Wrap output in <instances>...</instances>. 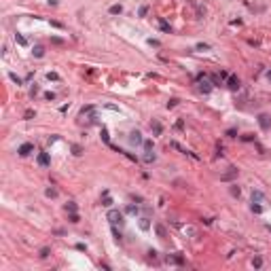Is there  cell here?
Returning a JSON list of instances; mask_svg holds the SVG:
<instances>
[{"label": "cell", "instance_id": "cell-1", "mask_svg": "<svg viewBox=\"0 0 271 271\" xmlns=\"http://www.w3.org/2000/svg\"><path fill=\"white\" fill-rule=\"evenodd\" d=\"M108 220H110L112 224H119V227H121V224L125 222V220H123V212H119V210H110V212H108Z\"/></svg>", "mask_w": 271, "mask_h": 271}, {"label": "cell", "instance_id": "cell-2", "mask_svg": "<svg viewBox=\"0 0 271 271\" xmlns=\"http://www.w3.org/2000/svg\"><path fill=\"white\" fill-rule=\"evenodd\" d=\"M258 125H260V129H263V131H269V129H271V119H269V114H258Z\"/></svg>", "mask_w": 271, "mask_h": 271}, {"label": "cell", "instance_id": "cell-3", "mask_svg": "<svg viewBox=\"0 0 271 271\" xmlns=\"http://www.w3.org/2000/svg\"><path fill=\"white\" fill-rule=\"evenodd\" d=\"M233 178H237V167H229V169L220 176L222 182H229V180H233Z\"/></svg>", "mask_w": 271, "mask_h": 271}, {"label": "cell", "instance_id": "cell-4", "mask_svg": "<svg viewBox=\"0 0 271 271\" xmlns=\"http://www.w3.org/2000/svg\"><path fill=\"white\" fill-rule=\"evenodd\" d=\"M36 161H38V165H40V167H49V165H51V157H49V152H38V159H36Z\"/></svg>", "mask_w": 271, "mask_h": 271}, {"label": "cell", "instance_id": "cell-5", "mask_svg": "<svg viewBox=\"0 0 271 271\" xmlns=\"http://www.w3.org/2000/svg\"><path fill=\"white\" fill-rule=\"evenodd\" d=\"M227 87L231 89V91H237V89L241 87V83H239L237 76H227Z\"/></svg>", "mask_w": 271, "mask_h": 271}, {"label": "cell", "instance_id": "cell-6", "mask_svg": "<svg viewBox=\"0 0 271 271\" xmlns=\"http://www.w3.org/2000/svg\"><path fill=\"white\" fill-rule=\"evenodd\" d=\"M32 150H34V144H30V142H25V144H21V146H19V150H17V152H19L21 157H28V155H30Z\"/></svg>", "mask_w": 271, "mask_h": 271}, {"label": "cell", "instance_id": "cell-7", "mask_svg": "<svg viewBox=\"0 0 271 271\" xmlns=\"http://www.w3.org/2000/svg\"><path fill=\"white\" fill-rule=\"evenodd\" d=\"M212 83H210V80H205V78H199V91L201 93H210L212 91Z\"/></svg>", "mask_w": 271, "mask_h": 271}, {"label": "cell", "instance_id": "cell-8", "mask_svg": "<svg viewBox=\"0 0 271 271\" xmlns=\"http://www.w3.org/2000/svg\"><path fill=\"white\" fill-rule=\"evenodd\" d=\"M129 142H131V144H144V140H142V133H140L138 129H133V131L129 133Z\"/></svg>", "mask_w": 271, "mask_h": 271}, {"label": "cell", "instance_id": "cell-9", "mask_svg": "<svg viewBox=\"0 0 271 271\" xmlns=\"http://www.w3.org/2000/svg\"><path fill=\"white\" fill-rule=\"evenodd\" d=\"M150 129L155 136H161V131H163V125H161L159 121H150Z\"/></svg>", "mask_w": 271, "mask_h": 271}, {"label": "cell", "instance_id": "cell-10", "mask_svg": "<svg viewBox=\"0 0 271 271\" xmlns=\"http://www.w3.org/2000/svg\"><path fill=\"white\" fill-rule=\"evenodd\" d=\"M32 55H34V57H42V55H44V49L40 47V44H36L34 51H32Z\"/></svg>", "mask_w": 271, "mask_h": 271}, {"label": "cell", "instance_id": "cell-11", "mask_svg": "<svg viewBox=\"0 0 271 271\" xmlns=\"http://www.w3.org/2000/svg\"><path fill=\"white\" fill-rule=\"evenodd\" d=\"M263 199H265V195L260 193V191H254V193H252V201L258 203V201H263Z\"/></svg>", "mask_w": 271, "mask_h": 271}, {"label": "cell", "instance_id": "cell-12", "mask_svg": "<svg viewBox=\"0 0 271 271\" xmlns=\"http://www.w3.org/2000/svg\"><path fill=\"white\" fill-rule=\"evenodd\" d=\"M125 212H127V214H131V216H136V214H138V205H133V203H129L127 207H125Z\"/></svg>", "mask_w": 271, "mask_h": 271}, {"label": "cell", "instance_id": "cell-13", "mask_svg": "<svg viewBox=\"0 0 271 271\" xmlns=\"http://www.w3.org/2000/svg\"><path fill=\"white\" fill-rule=\"evenodd\" d=\"M119 13H123V6L121 4H112L110 6V15H119Z\"/></svg>", "mask_w": 271, "mask_h": 271}, {"label": "cell", "instance_id": "cell-14", "mask_svg": "<svg viewBox=\"0 0 271 271\" xmlns=\"http://www.w3.org/2000/svg\"><path fill=\"white\" fill-rule=\"evenodd\" d=\"M140 229H142V231H148V229H150L148 218H140Z\"/></svg>", "mask_w": 271, "mask_h": 271}, {"label": "cell", "instance_id": "cell-15", "mask_svg": "<svg viewBox=\"0 0 271 271\" xmlns=\"http://www.w3.org/2000/svg\"><path fill=\"white\" fill-rule=\"evenodd\" d=\"M144 161H146V163H152V161H155V152H152V150H146V155H144Z\"/></svg>", "mask_w": 271, "mask_h": 271}, {"label": "cell", "instance_id": "cell-16", "mask_svg": "<svg viewBox=\"0 0 271 271\" xmlns=\"http://www.w3.org/2000/svg\"><path fill=\"white\" fill-rule=\"evenodd\" d=\"M15 42H17V44H21V47H25V44H28V40H25L21 34H15Z\"/></svg>", "mask_w": 271, "mask_h": 271}, {"label": "cell", "instance_id": "cell-17", "mask_svg": "<svg viewBox=\"0 0 271 271\" xmlns=\"http://www.w3.org/2000/svg\"><path fill=\"white\" fill-rule=\"evenodd\" d=\"M159 25H161V30H163V32H167V34H171V28H169V23H165L163 19H159Z\"/></svg>", "mask_w": 271, "mask_h": 271}, {"label": "cell", "instance_id": "cell-18", "mask_svg": "<svg viewBox=\"0 0 271 271\" xmlns=\"http://www.w3.org/2000/svg\"><path fill=\"white\" fill-rule=\"evenodd\" d=\"M47 197H51V199H55V197H57V188L49 186V188H47Z\"/></svg>", "mask_w": 271, "mask_h": 271}, {"label": "cell", "instance_id": "cell-19", "mask_svg": "<svg viewBox=\"0 0 271 271\" xmlns=\"http://www.w3.org/2000/svg\"><path fill=\"white\" fill-rule=\"evenodd\" d=\"M157 233H159V237H167V233H165V229H163V224H157Z\"/></svg>", "mask_w": 271, "mask_h": 271}, {"label": "cell", "instance_id": "cell-20", "mask_svg": "<svg viewBox=\"0 0 271 271\" xmlns=\"http://www.w3.org/2000/svg\"><path fill=\"white\" fill-rule=\"evenodd\" d=\"M66 212H76V203L74 201H68L66 203Z\"/></svg>", "mask_w": 271, "mask_h": 271}, {"label": "cell", "instance_id": "cell-21", "mask_svg": "<svg viewBox=\"0 0 271 271\" xmlns=\"http://www.w3.org/2000/svg\"><path fill=\"white\" fill-rule=\"evenodd\" d=\"M72 152H74V155L78 157V155H83V148H80L78 144H72Z\"/></svg>", "mask_w": 271, "mask_h": 271}, {"label": "cell", "instance_id": "cell-22", "mask_svg": "<svg viewBox=\"0 0 271 271\" xmlns=\"http://www.w3.org/2000/svg\"><path fill=\"white\" fill-rule=\"evenodd\" d=\"M252 212H254V214H260V212H263V207H260L256 201H252Z\"/></svg>", "mask_w": 271, "mask_h": 271}, {"label": "cell", "instance_id": "cell-23", "mask_svg": "<svg viewBox=\"0 0 271 271\" xmlns=\"http://www.w3.org/2000/svg\"><path fill=\"white\" fill-rule=\"evenodd\" d=\"M112 235H114L116 241H121V233H119V229H116V224H112Z\"/></svg>", "mask_w": 271, "mask_h": 271}, {"label": "cell", "instance_id": "cell-24", "mask_svg": "<svg viewBox=\"0 0 271 271\" xmlns=\"http://www.w3.org/2000/svg\"><path fill=\"white\" fill-rule=\"evenodd\" d=\"M68 220H70V222H78L80 218H78V214H76V212H70V216H68Z\"/></svg>", "mask_w": 271, "mask_h": 271}, {"label": "cell", "instance_id": "cell-25", "mask_svg": "<svg viewBox=\"0 0 271 271\" xmlns=\"http://www.w3.org/2000/svg\"><path fill=\"white\" fill-rule=\"evenodd\" d=\"M102 205H104V207H110V205H112V199H110L108 195H104V201H102Z\"/></svg>", "mask_w": 271, "mask_h": 271}, {"label": "cell", "instance_id": "cell-26", "mask_svg": "<svg viewBox=\"0 0 271 271\" xmlns=\"http://www.w3.org/2000/svg\"><path fill=\"white\" fill-rule=\"evenodd\" d=\"M231 195H233V197H239V186H237V184L231 186Z\"/></svg>", "mask_w": 271, "mask_h": 271}, {"label": "cell", "instance_id": "cell-27", "mask_svg": "<svg viewBox=\"0 0 271 271\" xmlns=\"http://www.w3.org/2000/svg\"><path fill=\"white\" fill-rule=\"evenodd\" d=\"M210 80H212V85H220V76H218V74H212Z\"/></svg>", "mask_w": 271, "mask_h": 271}, {"label": "cell", "instance_id": "cell-28", "mask_svg": "<svg viewBox=\"0 0 271 271\" xmlns=\"http://www.w3.org/2000/svg\"><path fill=\"white\" fill-rule=\"evenodd\" d=\"M49 252H51L49 248H42V250H40V258H47V256H49Z\"/></svg>", "mask_w": 271, "mask_h": 271}, {"label": "cell", "instance_id": "cell-29", "mask_svg": "<svg viewBox=\"0 0 271 271\" xmlns=\"http://www.w3.org/2000/svg\"><path fill=\"white\" fill-rule=\"evenodd\" d=\"M227 136L229 138H237V129H227Z\"/></svg>", "mask_w": 271, "mask_h": 271}, {"label": "cell", "instance_id": "cell-30", "mask_svg": "<svg viewBox=\"0 0 271 271\" xmlns=\"http://www.w3.org/2000/svg\"><path fill=\"white\" fill-rule=\"evenodd\" d=\"M47 78H49V80H59V76L55 74V72H49V74H47Z\"/></svg>", "mask_w": 271, "mask_h": 271}, {"label": "cell", "instance_id": "cell-31", "mask_svg": "<svg viewBox=\"0 0 271 271\" xmlns=\"http://www.w3.org/2000/svg\"><path fill=\"white\" fill-rule=\"evenodd\" d=\"M197 49H199V51H207V49H210V44H205V42H201V44H197Z\"/></svg>", "mask_w": 271, "mask_h": 271}, {"label": "cell", "instance_id": "cell-32", "mask_svg": "<svg viewBox=\"0 0 271 271\" xmlns=\"http://www.w3.org/2000/svg\"><path fill=\"white\" fill-rule=\"evenodd\" d=\"M176 104H178V100H176V97H171V100H169V102H167V108H174V106H176Z\"/></svg>", "mask_w": 271, "mask_h": 271}, {"label": "cell", "instance_id": "cell-33", "mask_svg": "<svg viewBox=\"0 0 271 271\" xmlns=\"http://www.w3.org/2000/svg\"><path fill=\"white\" fill-rule=\"evenodd\" d=\"M102 140H104V142H110V138H108V131H106V129H102Z\"/></svg>", "mask_w": 271, "mask_h": 271}, {"label": "cell", "instance_id": "cell-34", "mask_svg": "<svg viewBox=\"0 0 271 271\" xmlns=\"http://www.w3.org/2000/svg\"><path fill=\"white\" fill-rule=\"evenodd\" d=\"M11 78L15 80V83H17V85H21V78H19V76H17V74H13V72H11Z\"/></svg>", "mask_w": 271, "mask_h": 271}, {"label": "cell", "instance_id": "cell-35", "mask_svg": "<svg viewBox=\"0 0 271 271\" xmlns=\"http://www.w3.org/2000/svg\"><path fill=\"white\" fill-rule=\"evenodd\" d=\"M174 260H176V263H178V265H182V263H184V258H182V256H180V254H176V256H174Z\"/></svg>", "mask_w": 271, "mask_h": 271}, {"label": "cell", "instance_id": "cell-36", "mask_svg": "<svg viewBox=\"0 0 271 271\" xmlns=\"http://www.w3.org/2000/svg\"><path fill=\"white\" fill-rule=\"evenodd\" d=\"M144 148H146V150H152V142L146 140V142H144Z\"/></svg>", "mask_w": 271, "mask_h": 271}, {"label": "cell", "instance_id": "cell-37", "mask_svg": "<svg viewBox=\"0 0 271 271\" xmlns=\"http://www.w3.org/2000/svg\"><path fill=\"white\" fill-rule=\"evenodd\" d=\"M146 13H148V6H142V8H140V17H144Z\"/></svg>", "mask_w": 271, "mask_h": 271}, {"label": "cell", "instance_id": "cell-38", "mask_svg": "<svg viewBox=\"0 0 271 271\" xmlns=\"http://www.w3.org/2000/svg\"><path fill=\"white\" fill-rule=\"evenodd\" d=\"M23 116H25V119H32V116H34V110H25Z\"/></svg>", "mask_w": 271, "mask_h": 271}, {"label": "cell", "instance_id": "cell-39", "mask_svg": "<svg viewBox=\"0 0 271 271\" xmlns=\"http://www.w3.org/2000/svg\"><path fill=\"white\" fill-rule=\"evenodd\" d=\"M51 42L53 44H64V40H61V38H51Z\"/></svg>", "mask_w": 271, "mask_h": 271}, {"label": "cell", "instance_id": "cell-40", "mask_svg": "<svg viewBox=\"0 0 271 271\" xmlns=\"http://www.w3.org/2000/svg\"><path fill=\"white\" fill-rule=\"evenodd\" d=\"M49 4H51V6H55V4H57V0H49Z\"/></svg>", "mask_w": 271, "mask_h": 271}, {"label": "cell", "instance_id": "cell-41", "mask_svg": "<svg viewBox=\"0 0 271 271\" xmlns=\"http://www.w3.org/2000/svg\"><path fill=\"white\" fill-rule=\"evenodd\" d=\"M267 78H269V80H271V70H269V72H267Z\"/></svg>", "mask_w": 271, "mask_h": 271}, {"label": "cell", "instance_id": "cell-42", "mask_svg": "<svg viewBox=\"0 0 271 271\" xmlns=\"http://www.w3.org/2000/svg\"><path fill=\"white\" fill-rule=\"evenodd\" d=\"M267 229H269V231H271V224H267Z\"/></svg>", "mask_w": 271, "mask_h": 271}]
</instances>
